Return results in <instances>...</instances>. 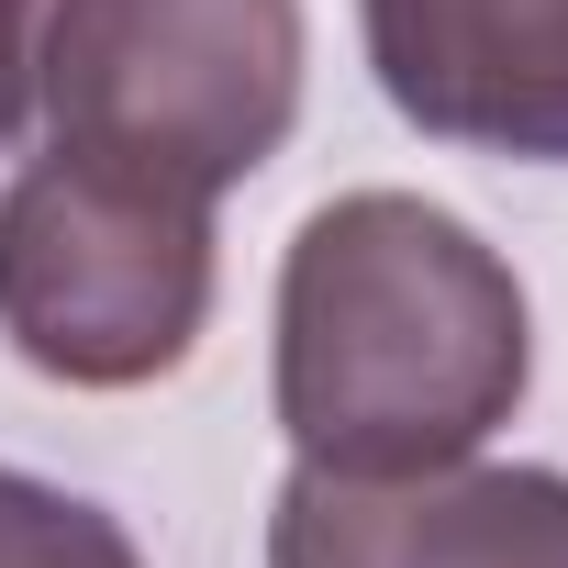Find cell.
I'll use <instances>...</instances> for the list:
<instances>
[{"label":"cell","instance_id":"1","mask_svg":"<svg viewBox=\"0 0 568 568\" xmlns=\"http://www.w3.org/2000/svg\"><path fill=\"white\" fill-rule=\"evenodd\" d=\"M535 379V313L501 245L424 190H346L278 256V435L302 468L402 479L479 457Z\"/></svg>","mask_w":568,"mask_h":568},{"label":"cell","instance_id":"7","mask_svg":"<svg viewBox=\"0 0 568 568\" xmlns=\"http://www.w3.org/2000/svg\"><path fill=\"white\" fill-rule=\"evenodd\" d=\"M34 23H45V0H0V156L34 123Z\"/></svg>","mask_w":568,"mask_h":568},{"label":"cell","instance_id":"6","mask_svg":"<svg viewBox=\"0 0 568 568\" xmlns=\"http://www.w3.org/2000/svg\"><path fill=\"white\" fill-rule=\"evenodd\" d=\"M0 568H145V557H134V535L101 501L0 468Z\"/></svg>","mask_w":568,"mask_h":568},{"label":"cell","instance_id":"2","mask_svg":"<svg viewBox=\"0 0 568 568\" xmlns=\"http://www.w3.org/2000/svg\"><path fill=\"white\" fill-rule=\"evenodd\" d=\"M212 324V201L57 145L0 190V335L57 390H145Z\"/></svg>","mask_w":568,"mask_h":568},{"label":"cell","instance_id":"4","mask_svg":"<svg viewBox=\"0 0 568 568\" xmlns=\"http://www.w3.org/2000/svg\"><path fill=\"white\" fill-rule=\"evenodd\" d=\"M267 568H568V468H291L267 501Z\"/></svg>","mask_w":568,"mask_h":568},{"label":"cell","instance_id":"3","mask_svg":"<svg viewBox=\"0 0 568 568\" xmlns=\"http://www.w3.org/2000/svg\"><path fill=\"white\" fill-rule=\"evenodd\" d=\"M34 112L57 145L223 201L302 123V0H45Z\"/></svg>","mask_w":568,"mask_h":568},{"label":"cell","instance_id":"5","mask_svg":"<svg viewBox=\"0 0 568 568\" xmlns=\"http://www.w3.org/2000/svg\"><path fill=\"white\" fill-rule=\"evenodd\" d=\"M357 34L424 145L568 168V0H357Z\"/></svg>","mask_w":568,"mask_h":568}]
</instances>
